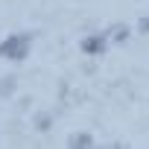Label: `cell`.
<instances>
[{
	"instance_id": "obj_1",
	"label": "cell",
	"mask_w": 149,
	"mask_h": 149,
	"mask_svg": "<svg viewBox=\"0 0 149 149\" xmlns=\"http://www.w3.org/2000/svg\"><path fill=\"white\" fill-rule=\"evenodd\" d=\"M32 50V38L26 32H12L0 41V56L9 58V61H24Z\"/></svg>"
},
{
	"instance_id": "obj_2",
	"label": "cell",
	"mask_w": 149,
	"mask_h": 149,
	"mask_svg": "<svg viewBox=\"0 0 149 149\" xmlns=\"http://www.w3.org/2000/svg\"><path fill=\"white\" fill-rule=\"evenodd\" d=\"M79 47H82V53H88V56H100V53H105V47H108V35H85Z\"/></svg>"
},
{
	"instance_id": "obj_3",
	"label": "cell",
	"mask_w": 149,
	"mask_h": 149,
	"mask_svg": "<svg viewBox=\"0 0 149 149\" xmlns=\"http://www.w3.org/2000/svg\"><path fill=\"white\" fill-rule=\"evenodd\" d=\"M70 149H94V137L88 132H76L70 137Z\"/></svg>"
},
{
	"instance_id": "obj_4",
	"label": "cell",
	"mask_w": 149,
	"mask_h": 149,
	"mask_svg": "<svg viewBox=\"0 0 149 149\" xmlns=\"http://www.w3.org/2000/svg\"><path fill=\"white\" fill-rule=\"evenodd\" d=\"M108 41L123 44V41H126V26H114V29H108Z\"/></svg>"
},
{
	"instance_id": "obj_5",
	"label": "cell",
	"mask_w": 149,
	"mask_h": 149,
	"mask_svg": "<svg viewBox=\"0 0 149 149\" xmlns=\"http://www.w3.org/2000/svg\"><path fill=\"white\" fill-rule=\"evenodd\" d=\"M140 29H143V32H149V18H143V21H140Z\"/></svg>"
}]
</instances>
